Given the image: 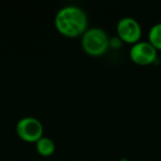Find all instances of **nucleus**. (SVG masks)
Instances as JSON below:
<instances>
[{"label": "nucleus", "instance_id": "f257e3e1", "mask_svg": "<svg viewBox=\"0 0 161 161\" xmlns=\"http://www.w3.org/2000/svg\"><path fill=\"white\" fill-rule=\"evenodd\" d=\"M58 30L67 36H77L86 31L87 17L86 14L76 6H66L58 10L55 16Z\"/></svg>", "mask_w": 161, "mask_h": 161}, {"label": "nucleus", "instance_id": "f03ea898", "mask_svg": "<svg viewBox=\"0 0 161 161\" xmlns=\"http://www.w3.org/2000/svg\"><path fill=\"white\" fill-rule=\"evenodd\" d=\"M82 45L86 53L91 55H101L107 50L109 45V39L103 29L93 27L83 33Z\"/></svg>", "mask_w": 161, "mask_h": 161}, {"label": "nucleus", "instance_id": "7ed1b4c3", "mask_svg": "<svg viewBox=\"0 0 161 161\" xmlns=\"http://www.w3.org/2000/svg\"><path fill=\"white\" fill-rule=\"evenodd\" d=\"M17 132L25 141H38L42 137L43 126L34 117H23L17 124Z\"/></svg>", "mask_w": 161, "mask_h": 161}, {"label": "nucleus", "instance_id": "20e7f679", "mask_svg": "<svg viewBox=\"0 0 161 161\" xmlns=\"http://www.w3.org/2000/svg\"><path fill=\"white\" fill-rule=\"evenodd\" d=\"M130 58L137 64H150L157 58V49L147 41L134 43L130 49Z\"/></svg>", "mask_w": 161, "mask_h": 161}, {"label": "nucleus", "instance_id": "39448f33", "mask_svg": "<svg viewBox=\"0 0 161 161\" xmlns=\"http://www.w3.org/2000/svg\"><path fill=\"white\" fill-rule=\"evenodd\" d=\"M117 32L124 41L136 43L141 36V27L136 19L131 17H124L118 21Z\"/></svg>", "mask_w": 161, "mask_h": 161}, {"label": "nucleus", "instance_id": "423d86ee", "mask_svg": "<svg viewBox=\"0 0 161 161\" xmlns=\"http://www.w3.org/2000/svg\"><path fill=\"white\" fill-rule=\"evenodd\" d=\"M36 149L43 156H49V154L53 153L55 150V145L52 139L49 137H41L38 141H36Z\"/></svg>", "mask_w": 161, "mask_h": 161}, {"label": "nucleus", "instance_id": "0eeeda50", "mask_svg": "<svg viewBox=\"0 0 161 161\" xmlns=\"http://www.w3.org/2000/svg\"><path fill=\"white\" fill-rule=\"evenodd\" d=\"M149 42L156 49H161V22L156 23L150 28Z\"/></svg>", "mask_w": 161, "mask_h": 161}, {"label": "nucleus", "instance_id": "6e6552de", "mask_svg": "<svg viewBox=\"0 0 161 161\" xmlns=\"http://www.w3.org/2000/svg\"><path fill=\"white\" fill-rule=\"evenodd\" d=\"M121 161H128V160H127V159H123Z\"/></svg>", "mask_w": 161, "mask_h": 161}]
</instances>
